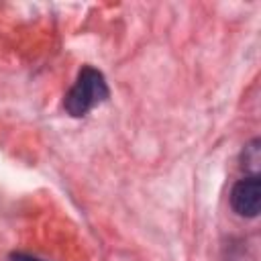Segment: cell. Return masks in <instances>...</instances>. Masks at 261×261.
I'll return each mask as SVG.
<instances>
[{"label": "cell", "mask_w": 261, "mask_h": 261, "mask_svg": "<svg viewBox=\"0 0 261 261\" xmlns=\"http://www.w3.org/2000/svg\"><path fill=\"white\" fill-rule=\"evenodd\" d=\"M108 98V86L104 75L94 67H84L77 75L73 88L65 94L63 106L71 116H84L96 104Z\"/></svg>", "instance_id": "1"}, {"label": "cell", "mask_w": 261, "mask_h": 261, "mask_svg": "<svg viewBox=\"0 0 261 261\" xmlns=\"http://www.w3.org/2000/svg\"><path fill=\"white\" fill-rule=\"evenodd\" d=\"M230 204L241 216H257L261 208V179L259 175H249L241 179L230 194Z\"/></svg>", "instance_id": "2"}, {"label": "cell", "mask_w": 261, "mask_h": 261, "mask_svg": "<svg viewBox=\"0 0 261 261\" xmlns=\"http://www.w3.org/2000/svg\"><path fill=\"white\" fill-rule=\"evenodd\" d=\"M261 141L259 139H255V141H251L247 147H245V151H243V169H247L251 175H257L259 173V163H261Z\"/></svg>", "instance_id": "3"}, {"label": "cell", "mask_w": 261, "mask_h": 261, "mask_svg": "<svg viewBox=\"0 0 261 261\" xmlns=\"http://www.w3.org/2000/svg\"><path fill=\"white\" fill-rule=\"evenodd\" d=\"M12 259L14 261H41V259H35V257H29V255H20V253L12 255Z\"/></svg>", "instance_id": "4"}]
</instances>
